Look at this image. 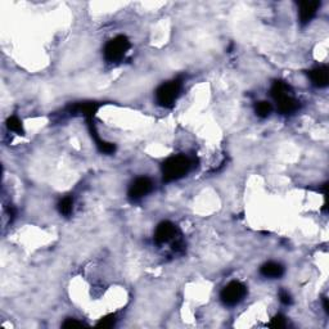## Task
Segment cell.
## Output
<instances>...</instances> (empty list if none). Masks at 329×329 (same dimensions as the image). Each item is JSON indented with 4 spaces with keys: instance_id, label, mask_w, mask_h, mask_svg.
I'll list each match as a JSON object with an SVG mask.
<instances>
[{
    "instance_id": "obj_3",
    "label": "cell",
    "mask_w": 329,
    "mask_h": 329,
    "mask_svg": "<svg viewBox=\"0 0 329 329\" xmlns=\"http://www.w3.org/2000/svg\"><path fill=\"white\" fill-rule=\"evenodd\" d=\"M129 48V39L123 35H120V36H116L115 39H112L107 43L106 48H104V57L108 62H117L126 54Z\"/></svg>"
},
{
    "instance_id": "obj_19",
    "label": "cell",
    "mask_w": 329,
    "mask_h": 329,
    "mask_svg": "<svg viewBox=\"0 0 329 329\" xmlns=\"http://www.w3.org/2000/svg\"><path fill=\"white\" fill-rule=\"evenodd\" d=\"M63 328H80V326H86L85 324L81 323V321H78L76 319H67L64 323L62 324Z\"/></svg>"
},
{
    "instance_id": "obj_5",
    "label": "cell",
    "mask_w": 329,
    "mask_h": 329,
    "mask_svg": "<svg viewBox=\"0 0 329 329\" xmlns=\"http://www.w3.org/2000/svg\"><path fill=\"white\" fill-rule=\"evenodd\" d=\"M153 189V183L149 178H138L131 183L129 188V197L131 200L138 201L152 192Z\"/></svg>"
},
{
    "instance_id": "obj_13",
    "label": "cell",
    "mask_w": 329,
    "mask_h": 329,
    "mask_svg": "<svg viewBox=\"0 0 329 329\" xmlns=\"http://www.w3.org/2000/svg\"><path fill=\"white\" fill-rule=\"evenodd\" d=\"M289 93H291V88H289L288 84H286L284 81H275L272 88V95L274 99H278V98L289 94Z\"/></svg>"
},
{
    "instance_id": "obj_6",
    "label": "cell",
    "mask_w": 329,
    "mask_h": 329,
    "mask_svg": "<svg viewBox=\"0 0 329 329\" xmlns=\"http://www.w3.org/2000/svg\"><path fill=\"white\" fill-rule=\"evenodd\" d=\"M176 235H178V228L170 221H163L156 229L155 240L158 244H163L176 239Z\"/></svg>"
},
{
    "instance_id": "obj_15",
    "label": "cell",
    "mask_w": 329,
    "mask_h": 329,
    "mask_svg": "<svg viewBox=\"0 0 329 329\" xmlns=\"http://www.w3.org/2000/svg\"><path fill=\"white\" fill-rule=\"evenodd\" d=\"M7 126H8V129L11 130V131L17 133L18 135L25 134L22 122H21V120L17 117V116H12V117H9L8 120H7Z\"/></svg>"
},
{
    "instance_id": "obj_4",
    "label": "cell",
    "mask_w": 329,
    "mask_h": 329,
    "mask_svg": "<svg viewBox=\"0 0 329 329\" xmlns=\"http://www.w3.org/2000/svg\"><path fill=\"white\" fill-rule=\"evenodd\" d=\"M246 286L243 283H240V282L234 281L230 282L226 287H224L220 293V298L226 306H234L246 297Z\"/></svg>"
},
{
    "instance_id": "obj_7",
    "label": "cell",
    "mask_w": 329,
    "mask_h": 329,
    "mask_svg": "<svg viewBox=\"0 0 329 329\" xmlns=\"http://www.w3.org/2000/svg\"><path fill=\"white\" fill-rule=\"evenodd\" d=\"M320 3L319 2H302L298 4V16L302 25L309 23L315 17Z\"/></svg>"
},
{
    "instance_id": "obj_8",
    "label": "cell",
    "mask_w": 329,
    "mask_h": 329,
    "mask_svg": "<svg viewBox=\"0 0 329 329\" xmlns=\"http://www.w3.org/2000/svg\"><path fill=\"white\" fill-rule=\"evenodd\" d=\"M278 104V109L282 115H291L300 108V102L291 94H286L283 97L275 99Z\"/></svg>"
},
{
    "instance_id": "obj_10",
    "label": "cell",
    "mask_w": 329,
    "mask_h": 329,
    "mask_svg": "<svg viewBox=\"0 0 329 329\" xmlns=\"http://www.w3.org/2000/svg\"><path fill=\"white\" fill-rule=\"evenodd\" d=\"M310 79L312 84L318 88H325L329 81V72L325 66L315 67L314 70L310 71Z\"/></svg>"
},
{
    "instance_id": "obj_20",
    "label": "cell",
    "mask_w": 329,
    "mask_h": 329,
    "mask_svg": "<svg viewBox=\"0 0 329 329\" xmlns=\"http://www.w3.org/2000/svg\"><path fill=\"white\" fill-rule=\"evenodd\" d=\"M279 298H281V301L284 305H291V303H292V297H291V295H289L287 291H284V289H282L281 292H279Z\"/></svg>"
},
{
    "instance_id": "obj_14",
    "label": "cell",
    "mask_w": 329,
    "mask_h": 329,
    "mask_svg": "<svg viewBox=\"0 0 329 329\" xmlns=\"http://www.w3.org/2000/svg\"><path fill=\"white\" fill-rule=\"evenodd\" d=\"M272 111H273L272 104H270L269 102H265V100H262V102H258V103L255 106L256 115L261 118H267L268 116L272 113Z\"/></svg>"
},
{
    "instance_id": "obj_18",
    "label": "cell",
    "mask_w": 329,
    "mask_h": 329,
    "mask_svg": "<svg viewBox=\"0 0 329 329\" xmlns=\"http://www.w3.org/2000/svg\"><path fill=\"white\" fill-rule=\"evenodd\" d=\"M269 326H272V328H284V326H287L286 318L281 314L275 315L274 318L272 319V321L269 323Z\"/></svg>"
},
{
    "instance_id": "obj_11",
    "label": "cell",
    "mask_w": 329,
    "mask_h": 329,
    "mask_svg": "<svg viewBox=\"0 0 329 329\" xmlns=\"http://www.w3.org/2000/svg\"><path fill=\"white\" fill-rule=\"evenodd\" d=\"M98 109H99V104L94 103V102H89V103H80L71 107V113H81L84 117L93 118V116L97 113Z\"/></svg>"
},
{
    "instance_id": "obj_2",
    "label": "cell",
    "mask_w": 329,
    "mask_h": 329,
    "mask_svg": "<svg viewBox=\"0 0 329 329\" xmlns=\"http://www.w3.org/2000/svg\"><path fill=\"white\" fill-rule=\"evenodd\" d=\"M181 83L179 80L170 81V83L163 84L156 92V99L160 106L165 107V108H171L175 104L176 99H178L179 94H180Z\"/></svg>"
},
{
    "instance_id": "obj_1",
    "label": "cell",
    "mask_w": 329,
    "mask_h": 329,
    "mask_svg": "<svg viewBox=\"0 0 329 329\" xmlns=\"http://www.w3.org/2000/svg\"><path fill=\"white\" fill-rule=\"evenodd\" d=\"M190 161L185 156H172L162 163V175L165 181H174L183 178L190 170Z\"/></svg>"
},
{
    "instance_id": "obj_16",
    "label": "cell",
    "mask_w": 329,
    "mask_h": 329,
    "mask_svg": "<svg viewBox=\"0 0 329 329\" xmlns=\"http://www.w3.org/2000/svg\"><path fill=\"white\" fill-rule=\"evenodd\" d=\"M72 209H74V201L71 197L63 198L58 204V210L62 215H70L72 212Z\"/></svg>"
},
{
    "instance_id": "obj_12",
    "label": "cell",
    "mask_w": 329,
    "mask_h": 329,
    "mask_svg": "<svg viewBox=\"0 0 329 329\" xmlns=\"http://www.w3.org/2000/svg\"><path fill=\"white\" fill-rule=\"evenodd\" d=\"M260 273L267 278H281L284 274V268L281 264L270 261V262L264 264L261 267Z\"/></svg>"
},
{
    "instance_id": "obj_9",
    "label": "cell",
    "mask_w": 329,
    "mask_h": 329,
    "mask_svg": "<svg viewBox=\"0 0 329 329\" xmlns=\"http://www.w3.org/2000/svg\"><path fill=\"white\" fill-rule=\"evenodd\" d=\"M88 125H89V131H90V134H92V138L95 141V144H97L98 149H99L102 153L112 155V153L116 151L115 144L108 143V142L102 141V139H100L99 135H98V133H97V130H95V126H94V122H93V118H88Z\"/></svg>"
},
{
    "instance_id": "obj_21",
    "label": "cell",
    "mask_w": 329,
    "mask_h": 329,
    "mask_svg": "<svg viewBox=\"0 0 329 329\" xmlns=\"http://www.w3.org/2000/svg\"><path fill=\"white\" fill-rule=\"evenodd\" d=\"M323 302H324V310H325V311L328 312V311H329V309H328V301H326V298H325V297H324Z\"/></svg>"
},
{
    "instance_id": "obj_17",
    "label": "cell",
    "mask_w": 329,
    "mask_h": 329,
    "mask_svg": "<svg viewBox=\"0 0 329 329\" xmlns=\"http://www.w3.org/2000/svg\"><path fill=\"white\" fill-rule=\"evenodd\" d=\"M115 323H116V316L113 314H111L100 319V320L98 321L97 326H99V328H111V326L115 325Z\"/></svg>"
}]
</instances>
